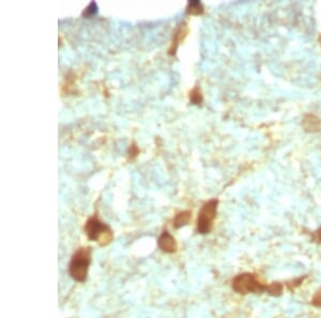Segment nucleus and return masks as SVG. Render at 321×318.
Segmentation results:
<instances>
[{"instance_id": "f257e3e1", "label": "nucleus", "mask_w": 321, "mask_h": 318, "mask_svg": "<svg viewBox=\"0 0 321 318\" xmlns=\"http://www.w3.org/2000/svg\"><path fill=\"white\" fill-rule=\"evenodd\" d=\"M91 262V248H80L72 256L68 264V274L76 282H85Z\"/></svg>"}, {"instance_id": "f03ea898", "label": "nucleus", "mask_w": 321, "mask_h": 318, "mask_svg": "<svg viewBox=\"0 0 321 318\" xmlns=\"http://www.w3.org/2000/svg\"><path fill=\"white\" fill-rule=\"evenodd\" d=\"M266 285L262 283L258 276L250 272H244L236 276L232 281V288L239 294H264L266 292Z\"/></svg>"}, {"instance_id": "7ed1b4c3", "label": "nucleus", "mask_w": 321, "mask_h": 318, "mask_svg": "<svg viewBox=\"0 0 321 318\" xmlns=\"http://www.w3.org/2000/svg\"><path fill=\"white\" fill-rule=\"evenodd\" d=\"M85 232L91 241H96L101 246L110 244L114 239L110 227L96 216H91L85 224Z\"/></svg>"}, {"instance_id": "20e7f679", "label": "nucleus", "mask_w": 321, "mask_h": 318, "mask_svg": "<svg viewBox=\"0 0 321 318\" xmlns=\"http://www.w3.org/2000/svg\"><path fill=\"white\" fill-rule=\"evenodd\" d=\"M218 200L212 198L204 202L197 216V230L202 234H210L213 228V223L218 216Z\"/></svg>"}, {"instance_id": "39448f33", "label": "nucleus", "mask_w": 321, "mask_h": 318, "mask_svg": "<svg viewBox=\"0 0 321 318\" xmlns=\"http://www.w3.org/2000/svg\"><path fill=\"white\" fill-rule=\"evenodd\" d=\"M158 246L160 251H163L164 253H167V254L176 253L178 250L177 241H176L172 234H170V232H168L167 230H164L162 234H160V236L158 237Z\"/></svg>"}, {"instance_id": "423d86ee", "label": "nucleus", "mask_w": 321, "mask_h": 318, "mask_svg": "<svg viewBox=\"0 0 321 318\" xmlns=\"http://www.w3.org/2000/svg\"><path fill=\"white\" fill-rule=\"evenodd\" d=\"M188 34V24L186 22H181V24L178 26V28L176 29V32L174 34L170 48V50H168V55L174 56L176 54V52H177L180 43L186 39Z\"/></svg>"}, {"instance_id": "0eeeda50", "label": "nucleus", "mask_w": 321, "mask_h": 318, "mask_svg": "<svg viewBox=\"0 0 321 318\" xmlns=\"http://www.w3.org/2000/svg\"><path fill=\"white\" fill-rule=\"evenodd\" d=\"M302 128L306 133H318L321 131V120L314 114H306L302 120Z\"/></svg>"}, {"instance_id": "6e6552de", "label": "nucleus", "mask_w": 321, "mask_h": 318, "mask_svg": "<svg viewBox=\"0 0 321 318\" xmlns=\"http://www.w3.org/2000/svg\"><path fill=\"white\" fill-rule=\"evenodd\" d=\"M190 220H192V211L190 210H184V211H180L177 214L174 216L172 225L174 228H181L183 226H186Z\"/></svg>"}, {"instance_id": "1a4fd4ad", "label": "nucleus", "mask_w": 321, "mask_h": 318, "mask_svg": "<svg viewBox=\"0 0 321 318\" xmlns=\"http://www.w3.org/2000/svg\"><path fill=\"white\" fill-rule=\"evenodd\" d=\"M285 285L280 282H273L266 285V294L272 297H280L284 292Z\"/></svg>"}, {"instance_id": "9d476101", "label": "nucleus", "mask_w": 321, "mask_h": 318, "mask_svg": "<svg viewBox=\"0 0 321 318\" xmlns=\"http://www.w3.org/2000/svg\"><path fill=\"white\" fill-rule=\"evenodd\" d=\"M204 12V8L200 2H188L186 6V14L188 15H202Z\"/></svg>"}, {"instance_id": "9b49d317", "label": "nucleus", "mask_w": 321, "mask_h": 318, "mask_svg": "<svg viewBox=\"0 0 321 318\" xmlns=\"http://www.w3.org/2000/svg\"><path fill=\"white\" fill-rule=\"evenodd\" d=\"M188 99H190V102L193 105H202V103L204 102V96L202 92V89L198 86L194 87L192 90H190Z\"/></svg>"}, {"instance_id": "f8f14e48", "label": "nucleus", "mask_w": 321, "mask_h": 318, "mask_svg": "<svg viewBox=\"0 0 321 318\" xmlns=\"http://www.w3.org/2000/svg\"><path fill=\"white\" fill-rule=\"evenodd\" d=\"M305 278H306V276L296 278L292 280V281L286 282L284 285L287 287V288H288L289 290H296V287L301 286V284L304 282V280H305Z\"/></svg>"}, {"instance_id": "ddd939ff", "label": "nucleus", "mask_w": 321, "mask_h": 318, "mask_svg": "<svg viewBox=\"0 0 321 318\" xmlns=\"http://www.w3.org/2000/svg\"><path fill=\"white\" fill-rule=\"evenodd\" d=\"M98 13V4L96 2H91L82 12V16L91 18Z\"/></svg>"}, {"instance_id": "4468645a", "label": "nucleus", "mask_w": 321, "mask_h": 318, "mask_svg": "<svg viewBox=\"0 0 321 318\" xmlns=\"http://www.w3.org/2000/svg\"><path fill=\"white\" fill-rule=\"evenodd\" d=\"M140 152V148L137 147V145H136L135 142H133L132 145L130 146L128 151V158H130V160H131V161H132V160H135V158H136L137 156H138Z\"/></svg>"}, {"instance_id": "2eb2a0df", "label": "nucleus", "mask_w": 321, "mask_h": 318, "mask_svg": "<svg viewBox=\"0 0 321 318\" xmlns=\"http://www.w3.org/2000/svg\"><path fill=\"white\" fill-rule=\"evenodd\" d=\"M310 304H312V306L321 308V288H319L314 294V296H312V298L310 300Z\"/></svg>"}, {"instance_id": "dca6fc26", "label": "nucleus", "mask_w": 321, "mask_h": 318, "mask_svg": "<svg viewBox=\"0 0 321 318\" xmlns=\"http://www.w3.org/2000/svg\"><path fill=\"white\" fill-rule=\"evenodd\" d=\"M312 241L316 242L317 244L321 246V227H320V228H318L317 230H315L314 232H312Z\"/></svg>"}, {"instance_id": "f3484780", "label": "nucleus", "mask_w": 321, "mask_h": 318, "mask_svg": "<svg viewBox=\"0 0 321 318\" xmlns=\"http://www.w3.org/2000/svg\"><path fill=\"white\" fill-rule=\"evenodd\" d=\"M319 42H320V45H321V34L319 36Z\"/></svg>"}]
</instances>
